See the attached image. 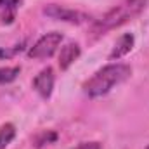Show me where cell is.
Here are the masks:
<instances>
[{
  "mask_svg": "<svg viewBox=\"0 0 149 149\" xmlns=\"http://www.w3.org/2000/svg\"><path fill=\"white\" fill-rule=\"evenodd\" d=\"M54 70L52 68H43L40 73L33 78V88L38 92V95L42 99H49L52 95V88H54Z\"/></svg>",
  "mask_w": 149,
  "mask_h": 149,
  "instance_id": "5",
  "label": "cell"
},
{
  "mask_svg": "<svg viewBox=\"0 0 149 149\" xmlns=\"http://www.w3.org/2000/svg\"><path fill=\"white\" fill-rule=\"evenodd\" d=\"M134 42H135V38H134L132 33H125V35H121V37L118 38V42L114 43V47H113L111 54H109V61L121 59L123 56H127V54L132 50Z\"/></svg>",
  "mask_w": 149,
  "mask_h": 149,
  "instance_id": "7",
  "label": "cell"
},
{
  "mask_svg": "<svg viewBox=\"0 0 149 149\" xmlns=\"http://www.w3.org/2000/svg\"><path fill=\"white\" fill-rule=\"evenodd\" d=\"M19 3H21V0H0V12H2L3 21L7 19V23H10L14 19V14H16Z\"/></svg>",
  "mask_w": 149,
  "mask_h": 149,
  "instance_id": "8",
  "label": "cell"
},
{
  "mask_svg": "<svg viewBox=\"0 0 149 149\" xmlns=\"http://www.w3.org/2000/svg\"><path fill=\"white\" fill-rule=\"evenodd\" d=\"M43 14L52 17V19L71 23V24H83V23H87L90 19V16H87V14H83L80 10H73V9L63 7V5H56V3H50V5L43 7Z\"/></svg>",
  "mask_w": 149,
  "mask_h": 149,
  "instance_id": "4",
  "label": "cell"
},
{
  "mask_svg": "<svg viewBox=\"0 0 149 149\" xmlns=\"http://www.w3.org/2000/svg\"><path fill=\"white\" fill-rule=\"evenodd\" d=\"M80 54H81V49H80L78 43H74V42L66 43L61 49V52H59V68H61V71H66L74 61L80 57Z\"/></svg>",
  "mask_w": 149,
  "mask_h": 149,
  "instance_id": "6",
  "label": "cell"
},
{
  "mask_svg": "<svg viewBox=\"0 0 149 149\" xmlns=\"http://www.w3.org/2000/svg\"><path fill=\"white\" fill-rule=\"evenodd\" d=\"M146 5H148V0H123L121 3L114 5L111 10H108L101 19H97L92 24V33L95 37H101L114 28H120L121 24L137 17L146 9Z\"/></svg>",
  "mask_w": 149,
  "mask_h": 149,
  "instance_id": "2",
  "label": "cell"
},
{
  "mask_svg": "<svg viewBox=\"0 0 149 149\" xmlns=\"http://www.w3.org/2000/svg\"><path fill=\"white\" fill-rule=\"evenodd\" d=\"M24 47H23V43L21 45H16V47H12V49H0V57H5V59H9V57H14L17 52H21Z\"/></svg>",
  "mask_w": 149,
  "mask_h": 149,
  "instance_id": "12",
  "label": "cell"
},
{
  "mask_svg": "<svg viewBox=\"0 0 149 149\" xmlns=\"http://www.w3.org/2000/svg\"><path fill=\"white\" fill-rule=\"evenodd\" d=\"M73 149H102V146L99 142H81Z\"/></svg>",
  "mask_w": 149,
  "mask_h": 149,
  "instance_id": "13",
  "label": "cell"
},
{
  "mask_svg": "<svg viewBox=\"0 0 149 149\" xmlns=\"http://www.w3.org/2000/svg\"><path fill=\"white\" fill-rule=\"evenodd\" d=\"M130 74H132V68L128 64H121V63L108 64L83 83V92L92 99L102 97L109 94L116 85L123 83Z\"/></svg>",
  "mask_w": 149,
  "mask_h": 149,
  "instance_id": "1",
  "label": "cell"
},
{
  "mask_svg": "<svg viewBox=\"0 0 149 149\" xmlns=\"http://www.w3.org/2000/svg\"><path fill=\"white\" fill-rule=\"evenodd\" d=\"M61 42H63V35L59 31H50V33L40 37L30 47L28 56L31 59H49V57H52L56 54V50L61 45Z\"/></svg>",
  "mask_w": 149,
  "mask_h": 149,
  "instance_id": "3",
  "label": "cell"
},
{
  "mask_svg": "<svg viewBox=\"0 0 149 149\" xmlns=\"http://www.w3.org/2000/svg\"><path fill=\"white\" fill-rule=\"evenodd\" d=\"M16 137V127L12 123L0 125V149H5Z\"/></svg>",
  "mask_w": 149,
  "mask_h": 149,
  "instance_id": "9",
  "label": "cell"
},
{
  "mask_svg": "<svg viewBox=\"0 0 149 149\" xmlns=\"http://www.w3.org/2000/svg\"><path fill=\"white\" fill-rule=\"evenodd\" d=\"M146 149H149V146H148V148H146Z\"/></svg>",
  "mask_w": 149,
  "mask_h": 149,
  "instance_id": "14",
  "label": "cell"
},
{
  "mask_svg": "<svg viewBox=\"0 0 149 149\" xmlns=\"http://www.w3.org/2000/svg\"><path fill=\"white\" fill-rule=\"evenodd\" d=\"M19 73H21V68L19 66H14V68H0V85L12 83L17 78Z\"/></svg>",
  "mask_w": 149,
  "mask_h": 149,
  "instance_id": "10",
  "label": "cell"
},
{
  "mask_svg": "<svg viewBox=\"0 0 149 149\" xmlns=\"http://www.w3.org/2000/svg\"><path fill=\"white\" fill-rule=\"evenodd\" d=\"M56 139H57V134H56V132H52V130H49V132H42L40 135L35 137V146H37V148H42V146H45V144L54 142Z\"/></svg>",
  "mask_w": 149,
  "mask_h": 149,
  "instance_id": "11",
  "label": "cell"
}]
</instances>
